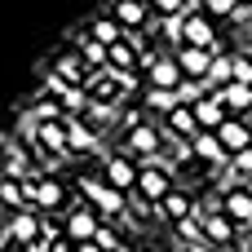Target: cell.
I'll list each match as a JSON object with an SVG mask.
<instances>
[{"label": "cell", "instance_id": "6da1fadb", "mask_svg": "<svg viewBox=\"0 0 252 252\" xmlns=\"http://www.w3.org/2000/svg\"><path fill=\"white\" fill-rule=\"evenodd\" d=\"M164 146H168V137H164V128L159 124H146V120H133L128 128H124V151L133 155V159H164Z\"/></svg>", "mask_w": 252, "mask_h": 252}, {"label": "cell", "instance_id": "7a4b0ae2", "mask_svg": "<svg viewBox=\"0 0 252 252\" xmlns=\"http://www.w3.org/2000/svg\"><path fill=\"white\" fill-rule=\"evenodd\" d=\"M80 190L89 195V204L97 208V217H102V221H115V217H124V213H128V190H120V186H111V182L84 177V182H80Z\"/></svg>", "mask_w": 252, "mask_h": 252}, {"label": "cell", "instance_id": "3957f363", "mask_svg": "<svg viewBox=\"0 0 252 252\" xmlns=\"http://www.w3.org/2000/svg\"><path fill=\"white\" fill-rule=\"evenodd\" d=\"M44 93H49V97H58L66 115H89V111H93L89 89H84V84H66V80H62V75H53V71L44 75Z\"/></svg>", "mask_w": 252, "mask_h": 252}, {"label": "cell", "instance_id": "277c9868", "mask_svg": "<svg viewBox=\"0 0 252 252\" xmlns=\"http://www.w3.org/2000/svg\"><path fill=\"white\" fill-rule=\"evenodd\" d=\"M128 80H133V75H115V71H93V80L84 84V89H89V97H93V111H111V106L120 102V93L128 89Z\"/></svg>", "mask_w": 252, "mask_h": 252}, {"label": "cell", "instance_id": "5b68a950", "mask_svg": "<svg viewBox=\"0 0 252 252\" xmlns=\"http://www.w3.org/2000/svg\"><path fill=\"white\" fill-rule=\"evenodd\" d=\"M137 177H142V159H133L128 151H115V155L102 159V182H111V186H120V190H133Z\"/></svg>", "mask_w": 252, "mask_h": 252}, {"label": "cell", "instance_id": "8992f818", "mask_svg": "<svg viewBox=\"0 0 252 252\" xmlns=\"http://www.w3.org/2000/svg\"><path fill=\"white\" fill-rule=\"evenodd\" d=\"M133 190H137L142 199L159 204V199L173 190V173H168V164H164V159H146V164H142V177H137Z\"/></svg>", "mask_w": 252, "mask_h": 252}, {"label": "cell", "instance_id": "52a82bcc", "mask_svg": "<svg viewBox=\"0 0 252 252\" xmlns=\"http://www.w3.org/2000/svg\"><path fill=\"white\" fill-rule=\"evenodd\" d=\"M97 230H102V217H97V208H93V204L71 208V213H66V221H62V235H66V239H75V244L97 239Z\"/></svg>", "mask_w": 252, "mask_h": 252}, {"label": "cell", "instance_id": "ba28073f", "mask_svg": "<svg viewBox=\"0 0 252 252\" xmlns=\"http://www.w3.org/2000/svg\"><path fill=\"white\" fill-rule=\"evenodd\" d=\"M213 58H217V49H195V44H182V49H177V62H182V75H186V80H199V84H208V71H213Z\"/></svg>", "mask_w": 252, "mask_h": 252}, {"label": "cell", "instance_id": "9c48e42d", "mask_svg": "<svg viewBox=\"0 0 252 252\" xmlns=\"http://www.w3.org/2000/svg\"><path fill=\"white\" fill-rule=\"evenodd\" d=\"M182 62H177V53H159L155 62H151V71H146V84L151 89H182Z\"/></svg>", "mask_w": 252, "mask_h": 252}, {"label": "cell", "instance_id": "30bf717a", "mask_svg": "<svg viewBox=\"0 0 252 252\" xmlns=\"http://www.w3.org/2000/svg\"><path fill=\"white\" fill-rule=\"evenodd\" d=\"M186 44H195V49H217V27H213V18H208L204 9H195V4H190V13H186Z\"/></svg>", "mask_w": 252, "mask_h": 252}, {"label": "cell", "instance_id": "8fae6325", "mask_svg": "<svg viewBox=\"0 0 252 252\" xmlns=\"http://www.w3.org/2000/svg\"><path fill=\"white\" fill-rule=\"evenodd\" d=\"M195 159H199V164H208V168H230V151L221 146V137H217L213 128L195 133Z\"/></svg>", "mask_w": 252, "mask_h": 252}, {"label": "cell", "instance_id": "7c38bea8", "mask_svg": "<svg viewBox=\"0 0 252 252\" xmlns=\"http://www.w3.org/2000/svg\"><path fill=\"white\" fill-rule=\"evenodd\" d=\"M9 235H13V244H35L40 235H44V221H40V213L35 208H18L13 217H9V226H4Z\"/></svg>", "mask_w": 252, "mask_h": 252}, {"label": "cell", "instance_id": "4fadbf2b", "mask_svg": "<svg viewBox=\"0 0 252 252\" xmlns=\"http://www.w3.org/2000/svg\"><path fill=\"white\" fill-rule=\"evenodd\" d=\"M221 213L235 221V226H252V190L248 186H230L221 195Z\"/></svg>", "mask_w": 252, "mask_h": 252}, {"label": "cell", "instance_id": "5bb4252c", "mask_svg": "<svg viewBox=\"0 0 252 252\" xmlns=\"http://www.w3.org/2000/svg\"><path fill=\"white\" fill-rule=\"evenodd\" d=\"M137 62H142V53H137V31H128V40L111 44V62H106V71H115V75H133Z\"/></svg>", "mask_w": 252, "mask_h": 252}, {"label": "cell", "instance_id": "9a60e30c", "mask_svg": "<svg viewBox=\"0 0 252 252\" xmlns=\"http://www.w3.org/2000/svg\"><path fill=\"white\" fill-rule=\"evenodd\" d=\"M190 106H195V120H199V128H213V133H217V128L230 120V106H226L217 93H204V97H199V102H190Z\"/></svg>", "mask_w": 252, "mask_h": 252}, {"label": "cell", "instance_id": "2e32d148", "mask_svg": "<svg viewBox=\"0 0 252 252\" xmlns=\"http://www.w3.org/2000/svg\"><path fill=\"white\" fill-rule=\"evenodd\" d=\"M66 128H71V155H93V151L102 146L97 128H93L84 115H66Z\"/></svg>", "mask_w": 252, "mask_h": 252}, {"label": "cell", "instance_id": "e0dca14e", "mask_svg": "<svg viewBox=\"0 0 252 252\" xmlns=\"http://www.w3.org/2000/svg\"><path fill=\"white\" fill-rule=\"evenodd\" d=\"M111 13L124 22V31H146V22H151V0H111Z\"/></svg>", "mask_w": 252, "mask_h": 252}, {"label": "cell", "instance_id": "ac0fdd59", "mask_svg": "<svg viewBox=\"0 0 252 252\" xmlns=\"http://www.w3.org/2000/svg\"><path fill=\"white\" fill-rule=\"evenodd\" d=\"M217 137H221V146L230 151V155H239V151H248L252 146V124L244 115H230L221 128H217Z\"/></svg>", "mask_w": 252, "mask_h": 252}, {"label": "cell", "instance_id": "d6986e66", "mask_svg": "<svg viewBox=\"0 0 252 252\" xmlns=\"http://www.w3.org/2000/svg\"><path fill=\"white\" fill-rule=\"evenodd\" d=\"M195 208H199V199H190V195H186V190H177V186L159 199V217H164V221H173V226H177V221H186V217H195Z\"/></svg>", "mask_w": 252, "mask_h": 252}, {"label": "cell", "instance_id": "ffe728a7", "mask_svg": "<svg viewBox=\"0 0 252 252\" xmlns=\"http://www.w3.org/2000/svg\"><path fill=\"white\" fill-rule=\"evenodd\" d=\"M164 133H177V137H195V133H204L199 128V120H195V106L190 102H182V106H173L168 115H164V124H159Z\"/></svg>", "mask_w": 252, "mask_h": 252}, {"label": "cell", "instance_id": "44dd1931", "mask_svg": "<svg viewBox=\"0 0 252 252\" xmlns=\"http://www.w3.org/2000/svg\"><path fill=\"white\" fill-rule=\"evenodd\" d=\"M66 204V186L58 177H40L35 182V213H58Z\"/></svg>", "mask_w": 252, "mask_h": 252}, {"label": "cell", "instance_id": "7402d4cb", "mask_svg": "<svg viewBox=\"0 0 252 252\" xmlns=\"http://www.w3.org/2000/svg\"><path fill=\"white\" fill-rule=\"evenodd\" d=\"M89 35H93V40H102L106 49H111V44H120V40H128V31H124V22H120L115 13H97V18L89 22Z\"/></svg>", "mask_w": 252, "mask_h": 252}, {"label": "cell", "instance_id": "603a6c76", "mask_svg": "<svg viewBox=\"0 0 252 252\" xmlns=\"http://www.w3.org/2000/svg\"><path fill=\"white\" fill-rule=\"evenodd\" d=\"M204 239L208 244H235L239 239V226L226 213H204Z\"/></svg>", "mask_w": 252, "mask_h": 252}, {"label": "cell", "instance_id": "cb8c5ba5", "mask_svg": "<svg viewBox=\"0 0 252 252\" xmlns=\"http://www.w3.org/2000/svg\"><path fill=\"white\" fill-rule=\"evenodd\" d=\"M53 75H62L66 84H89V80H93L89 66H84V58H80V49H75V53H62V58L53 62Z\"/></svg>", "mask_w": 252, "mask_h": 252}, {"label": "cell", "instance_id": "d4e9b609", "mask_svg": "<svg viewBox=\"0 0 252 252\" xmlns=\"http://www.w3.org/2000/svg\"><path fill=\"white\" fill-rule=\"evenodd\" d=\"M217 97L230 106V115H248L252 111V84H235V80H230V84L217 89Z\"/></svg>", "mask_w": 252, "mask_h": 252}, {"label": "cell", "instance_id": "484cf974", "mask_svg": "<svg viewBox=\"0 0 252 252\" xmlns=\"http://www.w3.org/2000/svg\"><path fill=\"white\" fill-rule=\"evenodd\" d=\"M80 58H84V66H89V71H106V62H111V49L84 31V35H80Z\"/></svg>", "mask_w": 252, "mask_h": 252}, {"label": "cell", "instance_id": "4316f807", "mask_svg": "<svg viewBox=\"0 0 252 252\" xmlns=\"http://www.w3.org/2000/svg\"><path fill=\"white\" fill-rule=\"evenodd\" d=\"M230 80H235V53H217L204 89H208V93H217V89H221V84H230Z\"/></svg>", "mask_w": 252, "mask_h": 252}, {"label": "cell", "instance_id": "83f0119b", "mask_svg": "<svg viewBox=\"0 0 252 252\" xmlns=\"http://www.w3.org/2000/svg\"><path fill=\"white\" fill-rule=\"evenodd\" d=\"M173 106H182V93H177V89H151V84H146V111L168 115Z\"/></svg>", "mask_w": 252, "mask_h": 252}, {"label": "cell", "instance_id": "f1b7e54d", "mask_svg": "<svg viewBox=\"0 0 252 252\" xmlns=\"http://www.w3.org/2000/svg\"><path fill=\"white\" fill-rule=\"evenodd\" d=\"M4 177H18V182L35 177V168H31V155H27V151H18V146H9V159H4Z\"/></svg>", "mask_w": 252, "mask_h": 252}, {"label": "cell", "instance_id": "f546056e", "mask_svg": "<svg viewBox=\"0 0 252 252\" xmlns=\"http://www.w3.org/2000/svg\"><path fill=\"white\" fill-rule=\"evenodd\" d=\"M0 204H4L9 213L27 208V190H22V182H18V177H0Z\"/></svg>", "mask_w": 252, "mask_h": 252}, {"label": "cell", "instance_id": "4dcf8cb0", "mask_svg": "<svg viewBox=\"0 0 252 252\" xmlns=\"http://www.w3.org/2000/svg\"><path fill=\"white\" fill-rule=\"evenodd\" d=\"M199 9H204L208 18H239L244 0H199Z\"/></svg>", "mask_w": 252, "mask_h": 252}, {"label": "cell", "instance_id": "1f68e13d", "mask_svg": "<svg viewBox=\"0 0 252 252\" xmlns=\"http://www.w3.org/2000/svg\"><path fill=\"white\" fill-rule=\"evenodd\" d=\"M177 239H182V244H195V239H204V217L195 213V217L177 221Z\"/></svg>", "mask_w": 252, "mask_h": 252}, {"label": "cell", "instance_id": "d6a6232c", "mask_svg": "<svg viewBox=\"0 0 252 252\" xmlns=\"http://www.w3.org/2000/svg\"><path fill=\"white\" fill-rule=\"evenodd\" d=\"M97 244H102V252H128V248H124V239H120V230L106 226V221H102V230H97Z\"/></svg>", "mask_w": 252, "mask_h": 252}, {"label": "cell", "instance_id": "836d02e7", "mask_svg": "<svg viewBox=\"0 0 252 252\" xmlns=\"http://www.w3.org/2000/svg\"><path fill=\"white\" fill-rule=\"evenodd\" d=\"M151 9H155L159 18H168V13H190V0H151Z\"/></svg>", "mask_w": 252, "mask_h": 252}, {"label": "cell", "instance_id": "e575fe53", "mask_svg": "<svg viewBox=\"0 0 252 252\" xmlns=\"http://www.w3.org/2000/svg\"><path fill=\"white\" fill-rule=\"evenodd\" d=\"M235 84H252V58L244 49L235 53Z\"/></svg>", "mask_w": 252, "mask_h": 252}, {"label": "cell", "instance_id": "d590c367", "mask_svg": "<svg viewBox=\"0 0 252 252\" xmlns=\"http://www.w3.org/2000/svg\"><path fill=\"white\" fill-rule=\"evenodd\" d=\"M230 168L244 173V177H252V146H248V151H239V155H230Z\"/></svg>", "mask_w": 252, "mask_h": 252}, {"label": "cell", "instance_id": "8d00e7d4", "mask_svg": "<svg viewBox=\"0 0 252 252\" xmlns=\"http://www.w3.org/2000/svg\"><path fill=\"white\" fill-rule=\"evenodd\" d=\"M49 252H75V239H66V235H53Z\"/></svg>", "mask_w": 252, "mask_h": 252}, {"label": "cell", "instance_id": "74e56055", "mask_svg": "<svg viewBox=\"0 0 252 252\" xmlns=\"http://www.w3.org/2000/svg\"><path fill=\"white\" fill-rule=\"evenodd\" d=\"M182 252H217V244H208V239H195V244H182Z\"/></svg>", "mask_w": 252, "mask_h": 252}, {"label": "cell", "instance_id": "f35d334b", "mask_svg": "<svg viewBox=\"0 0 252 252\" xmlns=\"http://www.w3.org/2000/svg\"><path fill=\"white\" fill-rule=\"evenodd\" d=\"M75 252H102V244H97V239H89V244H75Z\"/></svg>", "mask_w": 252, "mask_h": 252}, {"label": "cell", "instance_id": "ab89813d", "mask_svg": "<svg viewBox=\"0 0 252 252\" xmlns=\"http://www.w3.org/2000/svg\"><path fill=\"white\" fill-rule=\"evenodd\" d=\"M217 252H248V248H244V244L235 239V244H217Z\"/></svg>", "mask_w": 252, "mask_h": 252}, {"label": "cell", "instance_id": "60d3db41", "mask_svg": "<svg viewBox=\"0 0 252 252\" xmlns=\"http://www.w3.org/2000/svg\"><path fill=\"white\" fill-rule=\"evenodd\" d=\"M244 53H248V58H252V35H248V40H244Z\"/></svg>", "mask_w": 252, "mask_h": 252}, {"label": "cell", "instance_id": "b9f144b4", "mask_svg": "<svg viewBox=\"0 0 252 252\" xmlns=\"http://www.w3.org/2000/svg\"><path fill=\"white\" fill-rule=\"evenodd\" d=\"M4 252H27V248H22V244H13V248H4Z\"/></svg>", "mask_w": 252, "mask_h": 252}, {"label": "cell", "instance_id": "7bdbcfd3", "mask_svg": "<svg viewBox=\"0 0 252 252\" xmlns=\"http://www.w3.org/2000/svg\"><path fill=\"white\" fill-rule=\"evenodd\" d=\"M244 4H252V0H244Z\"/></svg>", "mask_w": 252, "mask_h": 252}, {"label": "cell", "instance_id": "ee69618b", "mask_svg": "<svg viewBox=\"0 0 252 252\" xmlns=\"http://www.w3.org/2000/svg\"><path fill=\"white\" fill-rule=\"evenodd\" d=\"M248 252H252V248H248Z\"/></svg>", "mask_w": 252, "mask_h": 252}]
</instances>
